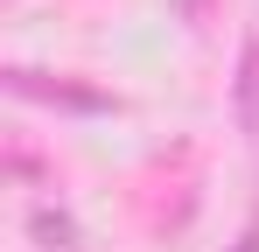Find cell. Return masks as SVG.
Instances as JSON below:
<instances>
[{
  "mask_svg": "<svg viewBox=\"0 0 259 252\" xmlns=\"http://www.w3.org/2000/svg\"><path fill=\"white\" fill-rule=\"evenodd\" d=\"M231 105H238V133L259 140V28L238 49V84H231Z\"/></svg>",
  "mask_w": 259,
  "mask_h": 252,
  "instance_id": "obj_1",
  "label": "cell"
},
{
  "mask_svg": "<svg viewBox=\"0 0 259 252\" xmlns=\"http://www.w3.org/2000/svg\"><path fill=\"white\" fill-rule=\"evenodd\" d=\"M7 84L21 98H49V105H84V112H112L105 91H84V84H42V70H7Z\"/></svg>",
  "mask_w": 259,
  "mask_h": 252,
  "instance_id": "obj_2",
  "label": "cell"
},
{
  "mask_svg": "<svg viewBox=\"0 0 259 252\" xmlns=\"http://www.w3.org/2000/svg\"><path fill=\"white\" fill-rule=\"evenodd\" d=\"M28 238H35L42 252H77V217H70L63 203H35L28 210Z\"/></svg>",
  "mask_w": 259,
  "mask_h": 252,
  "instance_id": "obj_3",
  "label": "cell"
},
{
  "mask_svg": "<svg viewBox=\"0 0 259 252\" xmlns=\"http://www.w3.org/2000/svg\"><path fill=\"white\" fill-rule=\"evenodd\" d=\"M238 252H259V224H252V231H245V238H238Z\"/></svg>",
  "mask_w": 259,
  "mask_h": 252,
  "instance_id": "obj_4",
  "label": "cell"
}]
</instances>
